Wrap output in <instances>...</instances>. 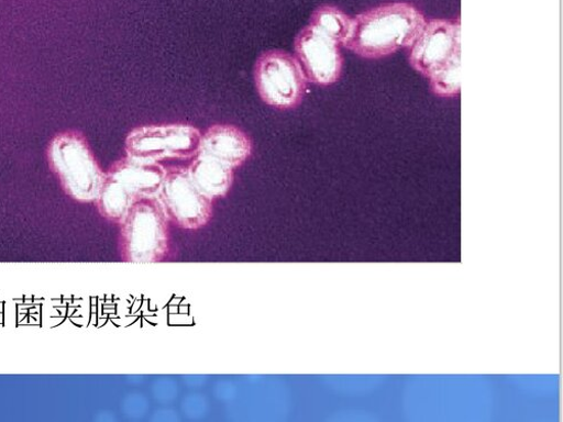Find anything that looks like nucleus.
Returning <instances> with one entry per match:
<instances>
[{
  "label": "nucleus",
  "instance_id": "nucleus-2",
  "mask_svg": "<svg viewBox=\"0 0 563 422\" xmlns=\"http://www.w3.org/2000/svg\"><path fill=\"white\" fill-rule=\"evenodd\" d=\"M410 66L426 76L440 98H456L461 91V22H427L409 48Z\"/></svg>",
  "mask_w": 563,
  "mask_h": 422
},
{
  "label": "nucleus",
  "instance_id": "nucleus-7",
  "mask_svg": "<svg viewBox=\"0 0 563 422\" xmlns=\"http://www.w3.org/2000/svg\"><path fill=\"white\" fill-rule=\"evenodd\" d=\"M255 82L261 99L267 106L277 110H292L301 104L308 81L296 57L273 51L258 58Z\"/></svg>",
  "mask_w": 563,
  "mask_h": 422
},
{
  "label": "nucleus",
  "instance_id": "nucleus-12",
  "mask_svg": "<svg viewBox=\"0 0 563 422\" xmlns=\"http://www.w3.org/2000/svg\"><path fill=\"white\" fill-rule=\"evenodd\" d=\"M310 25L344 46L352 25V19L338 8L325 5L316 10L311 16Z\"/></svg>",
  "mask_w": 563,
  "mask_h": 422
},
{
  "label": "nucleus",
  "instance_id": "nucleus-11",
  "mask_svg": "<svg viewBox=\"0 0 563 422\" xmlns=\"http://www.w3.org/2000/svg\"><path fill=\"white\" fill-rule=\"evenodd\" d=\"M187 171L198 189L212 201L225 197L230 191L233 169L217 159L199 154Z\"/></svg>",
  "mask_w": 563,
  "mask_h": 422
},
{
  "label": "nucleus",
  "instance_id": "nucleus-10",
  "mask_svg": "<svg viewBox=\"0 0 563 422\" xmlns=\"http://www.w3.org/2000/svg\"><path fill=\"white\" fill-rule=\"evenodd\" d=\"M252 153L251 137L234 125H213L201 137L199 154L217 159L232 169L244 165Z\"/></svg>",
  "mask_w": 563,
  "mask_h": 422
},
{
  "label": "nucleus",
  "instance_id": "nucleus-1",
  "mask_svg": "<svg viewBox=\"0 0 563 422\" xmlns=\"http://www.w3.org/2000/svg\"><path fill=\"white\" fill-rule=\"evenodd\" d=\"M428 20L413 5L390 3L352 19L346 48L364 59L378 60L409 49Z\"/></svg>",
  "mask_w": 563,
  "mask_h": 422
},
{
  "label": "nucleus",
  "instance_id": "nucleus-3",
  "mask_svg": "<svg viewBox=\"0 0 563 422\" xmlns=\"http://www.w3.org/2000/svg\"><path fill=\"white\" fill-rule=\"evenodd\" d=\"M166 167L124 157L106 174L98 208L107 219L121 223L129 210L140 200L158 198Z\"/></svg>",
  "mask_w": 563,
  "mask_h": 422
},
{
  "label": "nucleus",
  "instance_id": "nucleus-4",
  "mask_svg": "<svg viewBox=\"0 0 563 422\" xmlns=\"http://www.w3.org/2000/svg\"><path fill=\"white\" fill-rule=\"evenodd\" d=\"M168 219L158 198L137 201L121 221V254L128 263H159L169 254Z\"/></svg>",
  "mask_w": 563,
  "mask_h": 422
},
{
  "label": "nucleus",
  "instance_id": "nucleus-8",
  "mask_svg": "<svg viewBox=\"0 0 563 422\" xmlns=\"http://www.w3.org/2000/svg\"><path fill=\"white\" fill-rule=\"evenodd\" d=\"M158 200L168 221L180 229L198 230L212 219V200L198 189L185 167H166Z\"/></svg>",
  "mask_w": 563,
  "mask_h": 422
},
{
  "label": "nucleus",
  "instance_id": "nucleus-9",
  "mask_svg": "<svg viewBox=\"0 0 563 422\" xmlns=\"http://www.w3.org/2000/svg\"><path fill=\"white\" fill-rule=\"evenodd\" d=\"M342 45L312 25L306 26L295 42L296 59L308 82L336 84L343 74Z\"/></svg>",
  "mask_w": 563,
  "mask_h": 422
},
{
  "label": "nucleus",
  "instance_id": "nucleus-6",
  "mask_svg": "<svg viewBox=\"0 0 563 422\" xmlns=\"http://www.w3.org/2000/svg\"><path fill=\"white\" fill-rule=\"evenodd\" d=\"M202 134L189 124L147 125L133 129L125 138L128 157L147 163L187 160L200 153Z\"/></svg>",
  "mask_w": 563,
  "mask_h": 422
},
{
  "label": "nucleus",
  "instance_id": "nucleus-5",
  "mask_svg": "<svg viewBox=\"0 0 563 422\" xmlns=\"http://www.w3.org/2000/svg\"><path fill=\"white\" fill-rule=\"evenodd\" d=\"M48 155L53 169L70 197L80 202L98 200L106 173L80 133L65 132L57 135L52 141Z\"/></svg>",
  "mask_w": 563,
  "mask_h": 422
}]
</instances>
